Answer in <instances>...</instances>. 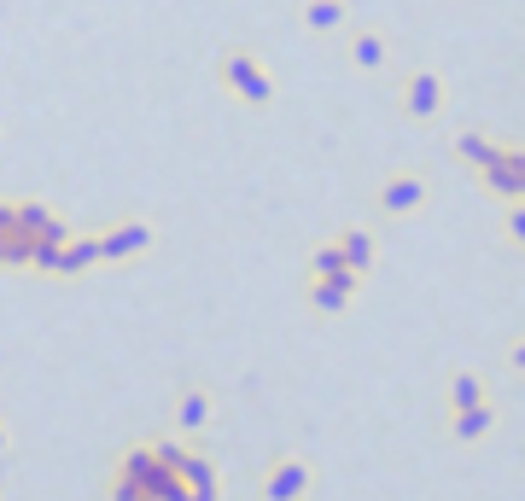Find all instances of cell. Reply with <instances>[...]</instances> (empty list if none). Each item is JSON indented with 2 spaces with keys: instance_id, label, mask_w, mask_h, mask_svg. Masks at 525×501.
<instances>
[{
  "instance_id": "obj_13",
  "label": "cell",
  "mask_w": 525,
  "mask_h": 501,
  "mask_svg": "<svg viewBox=\"0 0 525 501\" xmlns=\"http://www.w3.org/2000/svg\"><path fill=\"white\" fill-rule=\"evenodd\" d=\"M508 234L525 245V204H514V210H508Z\"/></svg>"
},
{
  "instance_id": "obj_4",
  "label": "cell",
  "mask_w": 525,
  "mask_h": 501,
  "mask_svg": "<svg viewBox=\"0 0 525 501\" xmlns=\"http://www.w3.org/2000/svg\"><path fill=\"white\" fill-rule=\"evenodd\" d=\"M333 251H339V263H345L350 274H362V268H368V257H374V239L356 228V234H345L339 245H333Z\"/></svg>"
},
{
  "instance_id": "obj_15",
  "label": "cell",
  "mask_w": 525,
  "mask_h": 501,
  "mask_svg": "<svg viewBox=\"0 0 525 501\" xmlns=\"http://www.w3.org/2000/svg\"><path fill=\"white\" fill-rule=\"evenodd\" d=\"M514 362H520V368H525V350H520V356H514Z\"/></svg>"
},
{
  "instance_id": "obj_2",
  "label": "cell",
  "mask_w": 525,
  "mask_h": 501,
  "mask_svg": "<svg viewBox=\"0 0 525 501\" xmlns=\"http://www.w3.org/2000/svg\"><path fill=\"white\" fill-rule=\"evenodd\" d=\"M438 105H444V76L438 70H409L403 76V111L409 117H438Z\"/></svg>"
},
{
  "instance_id": "obj_7",
  "label": "cell",
  "mask_w": 525,
  "mask_h": 501,
  "mask_svg": "<svg viewBox=\"0 0 525 501\" xmlns=\"http://www.w3.org/2000/svg\"><path fill=\"white\" fill-rule=\"evenodd\" d=\"M100 257V239H76V245H59V257H53V268H65V274H76V268H88Z\"/></svg>"
},
{
  "instance_id": "obj_6",
  "label": "cell",
  "mask_w": 525,
  "mask_h": 501,
  "mask_svg": "<svg viewBox=\"0 0 525 501\" xmlns=\"http://www.w3.org/2000/svg\"><path fill=\"white\" fill-rule=\"evenodd\" d=\"M146 239H152V234H146L140 222H129V228H117L111 239H100V257H129V251H140Z\"/></svg>"
},
{
  "instance_id": "obj_16",
  "label": "cell",
  "mask_w": 525,
  "mask_h": 501,
  "mask_svg": "<svg viewBox=\"0 0 525 501\" xmlns=\"http://www.w3.org/2000/svg\"><path fill=\"white\" fill-rule=\"evenodd\" d=\"M520 169H525V152H520Z\"/></svg>"
},
{
  "instance_id": "obj_10",
  "label": "cell",
  "mask_w": 525,
  "mask_h": 501,
  "mask_svg": "<svg viewBox=\"0 0 525 501\" xmlns=\"http://www.w3.org/2000/svg\"><path fill=\"white\" fill-rule=\"evenodd\" d=\"M304 478H310V472H304V467H286V472H280V478H275V484H269V496H275V501L298 496V490H304Z\"/></svg>"
},
{
  "instance_id": "obj_12",
  "label": "cell",
  "mask_w": 525,
  "mask_h": 501,
  "mask_svg": "<svg viewBox=\"0 0 525 501\" xmlns=\"http://www.w3.org/2000/svg\"><path fill=\"white\" fill-rule=\"evenodd\" d=\"M181 420H187V426H199V420H205V397H187V402H181Z\"/></svg>"
},
{
  "instance_id": "obj_3",
  "label": "cell",
  "mask_w": 525,
  "mask_h": 501,
  "mask_svg": "<svg viewBox=\"0 0 525 501\" xmlns=\"http://www.w3.org/2000/svg\"><path fill=\"white\" fill-rule=\"evenodd\" d=\"M496 193H508V199H525V169H520V152H508V146H490V158L479 164Z\"/></svg>"
},
{
  "instance_id": "obj_8",
  "label": "cell",
  "mask_w": 525,
  "mask_h": 501,
  "mask_svg": "<svg viewBox=\"0 0 525 501\" xmlns=\"http://www.w3.org/2000/svg\"><path fill=\"white\" fill-rule=\"evenodd\" d=\"M350 59H356L362 70H380V65H385V41H380V35H368V30H362L356 41H350Z\"/></svg>"
},
{
  "instance_id": "obj_5",
  "label": "cell",
  "mask_w": 525,
  "mask_h": 501,
  "mask_svg": "<svg viewBox=\"0 0 525 501\" xmlns=\"http://www.w3.org/2000/svg\"><path fill=\"white\" fill-rule=\"evenodd\" d=\"M380 204H385V210H415V204H420V181H415V175H397V181H385Z\"/></svg>"
},
{
  "instance_id": "obj_11",
  "label": "cell",
  "mask_w": 525,
  "mask_h": 501,
  "mask_svg": "<svg viewBox=\"0 0 525 501\" xmlns=\"http://www.w3.org/2000/svg\"><path fill=\"white\" fill-rule=\"evenodd\" d=\"M455 146H461V158H467V164H485V158H490V140H485V134H461Z\"/></svg>"
},
{
  "instance_id": "obj_1",
  "label": "cell",
  "mask_w": 525,
  "mask_h": 501,
  "mask_svg": "<svg viewBox=\"0 0 525 501\" xmlns=\"http://www.w3.org/2000/svg\"><path fill=\"white\" fill-rule=\"evenodd\" d=\"M222 76H228V88H234L240 100H251V105H269V100H275V76L257 65L251 53H228V59H222Z\"/></svg>"
},
{
  "instance_id": "obj_9",
  "label": "cell",
  "mask_w": 525,
  "mask_h": 501,
  "mask_svg": "<svg viewBox=\"0 0 525 501\" xmlns=\"http://www.w3.org/2000/svg\"><path fill=\"white\" fill-rule=\"evenodd\" d=\"M339 18H345L339 0H310V6H304V24H310V30H333Z\"/></svg>"
},
{
  "instance_id": "obj_14",
  "label": "cell",
  "mask_w": 525,
  "mask_h": 501,
  "mask_svg": "<svg viewBox=\"0 0 525 501\" xmlns=\"http://www.w3.org/2000/svg\"><path fill=\"white\" fill-rule=\"evenodd\" d=\"M455 402H461V408H473V402H479V385H473V379H461V385H455Z\"/></svg>"
}]
</instances>
